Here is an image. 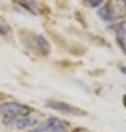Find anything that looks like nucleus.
<instances>
[{
	"instance_id": "1",
	"label": "nucleus",
	"mask_w": 126,
	"mask_h": 132,
	"mask_svg": "<svg viewBox=\"0 0 126 132\" xmlns=\"http://www.w3.org/2000/svg\"><path fill=\"white\" fill-rule=\"evenodd\" d=\"M30 113V108L18 102H6L0 104V117L7 120L17 118V117H25Z\"/></svg>"
},
{
	"instance_id": "2",
	"label": "nucleus",
	"mask_w": 126,
	"mask_h": 132,
	"mask_svg": "<svg viewBox=\"0 0 126 132\" xmlns=\"http://www.w3.org/2000/svg\"><path fill=\"white\" fill-rule=\"evenodd\" d=\"M67 127L64 121L58 118H49L47 121L41 123L39 127H37L32 132H66Z\"/></svg>"
},
{
	"instance_id": "3",
	"label": "nucleus",
	"mask_w": 126,
	"mask_h": 132,
	"mask_svg": "<svg viewBox=\"0 0 126 132\" xmlns=\"http://www.w3.org/2000/svg\"><path fill=\"white\" fill-rule=\"evenodd\" d=\"M47 107L53 109V110H57L62 113H67V114H72V116H84L86 114L85 111L80 110L79 108H76L74 105H70L66 102H60V101H50L47 103Z\"/></svg>"
},
{
	"instance_id": "4",
	"label": "nucleus",
	"mask_w": 126,
	"mask_h": 132,
	"mask_svg": "<svg viewBox=\"0 0 126 132\" xmlns=\"http://www.w3.org/2000/svg\"><path fill=\"white\" fill-rule=\"evenodd\" d=\"M8 121V126L15 128V129H28V128H32L34 126H36L37 120L32 119V118H28L27 116L25 117H17V118L7 120Z\"/></svg>"
},
{
	"instance_id": "5",
	"label": "nucleus",
	"mask_w": 126,
	"mask_h": 132,
	"mask_svg": "<svg viewBox=\"0 0 126 132\" xmlns=\"http://www.w3.org/2000/svg\"><path fill=\"white\" fill-rule=\"evenodd\" d=\"M117 40L126 52V20L117 29Z\"/></svg>"
},
{
	"instance_id": "6",
	"label": "nucleus",
	"mask_w": 126,
	"mask_h": 132,
	"mask_svg": "<svg viewBox=\"0 0 126 132\" xmlns=\"http://www.w3.org/2000/svg\"><path fill=\"white\" fill-rule=\"evenodd\" d=\"M36 42H37V46H38V48L39 50L41 51L43 53H49V51H50V46H49V43H48L47 40L44 38L43 36H38L37 37V40H36Z\"/></svg>"
},
{
	"instance_id": "7",
	"label": "nucleus",
	"mask_w": 126,
	"mask_h": 132,
	"mask_svg": "<svg viewBox=\"0 0 126 132\" xmlns=\"http://www.w3.org/2000/svg\"><path fill=\"white\" fill-rule=\"evenodd\" d=\"M98 16L101 17L104 21H110L113 19V13L110 11L109 7H107V6L103 7V8L98 10Z\"/></svg>"
},
{
	"instance_id": "8",
	"label": "nucleus",
	"mask_w": 126,
	"mask_h": 132,
	"mask_svg": "<svg viewBox=\"0 0 126 132\" xmlns=\"http://www.w3.org/2000/svg\"><path fill=\"white\" fill-rule=\"evenodd\" d=\"M87 1L92 7H98L104 0H87Z\"/></svg>"
},
{
	"instance_id": "9",
	"label": "nucleus",
	"mask_w": 126,
	"mask_h": 132,
	"mask_svg": "<svg viewBox=\"0 0 126 132\" xmlns=\"http://www.w3.org/2000/svg\"><path fill=\"white\" fill-rule=\"evenodd\" d=\"M123 101H124V104H125V107H126V96L124 97V99H123Z\"/></svg>"
}]
</instances>
